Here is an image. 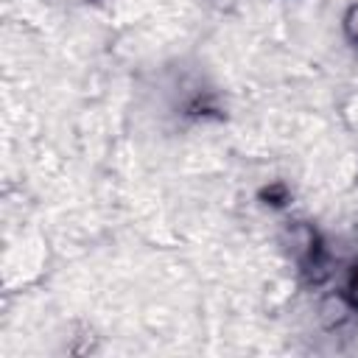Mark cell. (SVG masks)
<instances>
[{
  "label": "cell",
  "instance_id": "6da1fadb",
  "mask_svg": "<svg viewBox=\"0 0 358 358\" xmlns=\"http://www.w3.org/2000/svg\"><path fill=\"white\" fill-rule=\"evenodd\" d=\"M344 299H347L350 308H358V260L350 266L347 285H344Z\"/></svg>",
  "mask_w": 358,
  "mask_h": 358
},
{
  "label": "cell",
  "instance_id": "7a4b0ae2",
  "mask_svg": "<svg viewBox=\"0 0 358 358\" xmlns=\"http://www.w3.org/2000/svg\"><path fill=\"white\" fill-rule=\"evenodd\" d=\"M347 31H350V36L358 42V8L350 11V17H347Z\"/></svg>",
  "mask_w": 358,
  "mask_h": 358
}]
</instances>
